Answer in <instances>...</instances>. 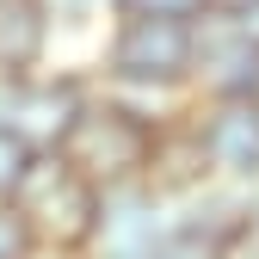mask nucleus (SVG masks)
I'll return each mask as SVG.
<instances>
[{
	"instance_id": "obj_1",
	"label": "nucleus",
	"mask_w": 259,
	"mask_h": 259,
	"mask_svg": "<svg viewBox=\"0 0 259 259\" xmlns=\"http://www.w3.org/2000/svg\"><path fill=\"white\" fill-rule=\"evenodd\" d=\"M185 50H191V37H185V25L179 19H167V13H136L123 25V37H117V68L123 74H179L185 68Z\"/></svg>"
},
{
	"instance_id": "obj_2",
	"label": "nucleus",
	"mask_w": 259,
	"mask_h": 259,
	"mask_svg": "<svg viewBox=\"0 0 259 259\" xmlns=\"http://www.w3.org/2000/svg\"><path fill=\"white\" fill-rule=\"evenodd\" d=\"M44 50V0H0V74L31 68Z\"/></svg>"
},
{
	"instance_id": "obj_3",
	"label": "nucleus",
	"mask_w": 259,
	"mask_h": 259,
	"mask_svg": "<svg viewBox=\"0 0 259 259\" xmlns=\"http://www.w3.org/2000/svg\"><path fill=\"white\" fill-rule=\"evenodd\" d=\"M136 13H167V19H179V13H191L198 0H130Z\"/></svg>"
},
{
	"instance_id": "obj_4",
	"label": "nucleus",
	"mask_w": 259,
	"mask_h": 259,
	"mask_svg": "<svg viewBox=\"0 0 259 259\" xmlns=\"http://www.w3.org/2000/svg\"><path fill=\"white\" fill-rule=\"evenodd\" d=\"M235 7H247V0H235Z\"/></svg>"
}]
</instances>
